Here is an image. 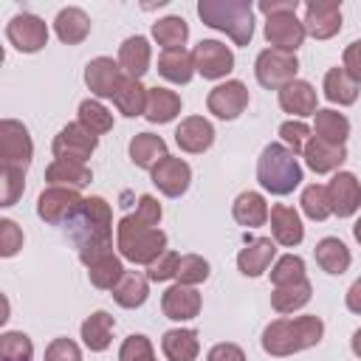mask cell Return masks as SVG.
Masks as SVG:
<instances>
[{"mask_svg": "<svg viewBox=\"0 0 361 361\" xmlns=\"http://www.w3.org/2000/svg\"><path fill=\"white\" fill-rule=\"evenodd\" d=\"M341 68L361 85V39H355V42H350L347 48H344V59H341Z\"/></svg>", "mask_w": 361, "mask_h": 361, "instance_id": "db71d44e", "label": "cell"}, {"mask_svg": "<svg viewBox=\"0 0 361 361\" xmlns=\"http://www.w3.org/2000/svg\"><path fill=\"white\" fill-rule=\"evenodd\" d=\"M124 265L116 254H104L102 259H96L93 265H87V276H90V285L99 288V290H113L121 276H124Z\"/></svg>", "mask_w": 361, "mask_h": 361, "instance_id": "ab89813d", "label": "cell"}, {"mask_svg": "<svg viewBox=\"0 0 361 361\" xmlns=\"http://www.w3.org/2000/svg\"><path fill=\"white\" fill-rule=\"evenodd\" d=\"M149 59H152V51H149V39L135 34V37H127L121 45H118V65H121V73L130 76V79H138L149 71Z\"/></svg>", "mask_w": 361, "mask_h": 361, "instance_id": "cb8c5ba5", "label": "cell"}, {"mask_svg": "<svg viewBox=\"0 0 361 361\" xmlns=\"http://www.w3.org/2000/svg\"><path fill=\"white\" fill-rule=\"evenodd\" d=\"M31 158H34V141H31L25 124L17 118H3L0 121V161H3V166L28 169Z\"/></svg>", "mask_w": 361, "mask_h": 361, "instance_id": "52a82bcc", "label": "cell"}, {"mask_svg": "<svg viewBox=\"0 0 361 361\" xmlns=\"http://www.w3.org/2000/svg\"><path fill=\"white\" fill-rule=\"evenodd\" d=\"M54 31H56V37H59L65 45H79V42H85L87 34H90V17H87L79 6H68V8H62V11L56 14Z\"/></svg>", "mask_w": 361, "mask_h": 361, "instance_id": "83f0119b", "label": "cell"}, {"mask_svg": "<svg viewBox=\"0 0 361 361\" xmlns=\"http://www.w3.org/2000/svg\"><path fill=\"white\" fill-rule=\"evenodd\" d=\"M6 37L8 42L20 51V54H37L48 45V25L45 20H39L37 14H14L6 25Z\"/></svg>", "mask_w": 361, "mask_h": 361, "instance_id": "9c48e42d", "label": "cell"}, {"mask_svg": "<svg viewBox=\"0 0 361 361\" xmlns=\"http://www.w3.org/2000/svg\"><path fill=\"white\" fill-rule=\"evenodd\" d=\"M161 203L152 197V195H141L138 197V206H135V217L141 220V223H147V226H158L161 223Z\"/></svg>", "mask_w": 361, "mask_h": 361, "instance_id": "f5cc1de1", "label": "cell"}, {"mask_svg": "<svg viewBox=\"0 0 361 361\" xmlns=\"http://www.w3.org/2000/svg\"><path fill=\"white\" fill-rule=\"evenodd\" d=\"M147 296H149V279L144 274H138V271H127L121 276V282L113 288V299L127 310L141 307L147 302Z\"/></svg>", "mask_w": 361, "mask_h": 361, "instance_id": "d590c367", "label": "cell"}, {"mask_svg": "<svg viewBox=\"0 0 361 361\" xmlns=\"http://www.w3.org/2000/svg\"><path fill=\"white\" fill-rule=\"evenodd\" d=\"M79 124L99 138L113 130V113L99 99H85V102H79Z\"/></svg>", "mask_w": 361, "mask_h": 361, "instance_id": "60d3db41", "label": "cell"}, {"mask_svg": "<svg viewBox=\"0 0 361 361\" xmlns=\"http://www.w3.org/2000/svg\"><path fill=\"white\" fill-rule=\"evenodd\" d=\"M113 104L121 116L127 118H135V116H144L147 110V87L138 82V79H130L124 76V82L118 85L116 96H113Z\"/></svg>", "mask_w": 361, "mask_h": 361, "instance_id": "e575fe53", "label": "cell"}, {"mask_svg": "<svg viewBox=\"0 0 361 361\" xmlns=\"http://www.w3.org/2000/svg\"><path fill=\"white\" fill-rule=\"evenodd\" d=\"M116 248L127 262L149 265L166 251V234L158 226H147L135 214H127L116 226Z\"/></svg>", "mask_w": 361, "mask_h": 361, "instance_id": "3957f363", "label": "cell"}, {"mask_svg": "<svg viewBox=\"0 0 361 361\" xmlns=\"http://www.w3.org/2000/svg\"><path fill=\"white\" fill-rule=\"evenodd\" d=\"M299 203H302V212H305L310 220H316V223H322V220H327V217L333 214L330 200H327V186H322V183L305 186Z\"/></svg>", "mask_w": 361, "mask_h": 361, "instance_id": "b9f144b4", "label": "cell"}, {"mask_svg": "<svg viewBox=\"0 0 361 361\" xmlns=\"http://www.w3.org/2000/svg\"><path fill=\"white\" fill-rule=\"evenodd\" d=\"M350 347H353V353L361 358V327L353 333V338H350Z\"/></svg>", "mask_w": 361, "mask_h": 361, "instance_id": "680465c9", "label": "cell"}, {"mask_svg": "<svg viewBox=\"0 0 361 361\" xmlns=\"http://www.w3.org/2000/svg\"><path fill=\"white\" fill-rule=\"evenodd\" d=\"M152 183L158 186L161 195L166 197H180L189 183H192V166L183 161V158H175V155H166L155 169H152Z\"/></svg>", "mask_w": 361, "mask_h": 361, "instance_id": "e0dca14e", "label": "cell"}, {"mask_svg": "<svg viewBox=\"0 0 361 361\" xmlns=\"http://www.w3.org/2000/svg\"><path fill=\"white\" fill-rule=\"evenodd\" d=\"M42 361H82V350L73 338H54L45 347Z\"/></svg>", "mask_w": 361, "mask_h": 361, "instance_id": "816d5d0a", "label": "cell"}, {"mask_svg": "<svg viewBox=\"0 0 361 361\" xmlns=\"http://www.w3.org/2000/svg\"><path fill=\"white\" fill-rule=\"evenodd\" d=\"M313 135L322 138V141H330V144H344L347 135H350V118L333 107H324V110H316L313 116Z\"/></svg>", "mask_w": 361, "mask_h": 361, "instance_id": "d6a6232c", "label": "cell"}, {"mask_svg": "<svg viewBox=\"0 0 361 361\" xmlns=\"http://www.w3.org/2000/svg\"><path fill=\"white\" fill-rule=\"evenodd\" d=\"M68 231L79 248V259L87 265H93L96 259H102L104 254H113V212L110 203L99 195L85 197L79 212L71 217Z\"/></svg>", "mask_w": 361, "mask_h": 361, "instance_id": "6da1fadb", "label": "cell"}, {"mask_svg": "<svg viewBox=\"0 0 361 361\" xmlns=\"http://www.w3.org/2000/svg\"><path fill=\"white\" fill-rule=\"evenodd\" d=\"M302 279H307V276H305V259L296 257V254H285V257H279V259L271 265V282H274V288L296 285V282H302Z\"/></svg>", "mask_w": 361, "mask_h": 361, "instance_id": "ee69618b", "label": "cell"}, {"mask_svg": "<svg viewBox=\"0 0 361 361\" xmlns=\"http://www.w3.org/2000/svg\"><path fill=\"white\" fill-rule=\"evenodd\" d=\"M302 158L316 175H327V172H336L347 161V147L344 144H330V141H322V138L310 135V141L305 144Z\"/></svg>", "mask_w": 361, "mask_h": 361, "instance_id": "44dd1931", "label": "cell"}, {"mask_svg": "<svg viewBox=\"0 0 361 361\" xmlns=\"http://www.w3.org/2000/svg\"><path fill=\"white\" fill-rule=\"evenodd\" d=\"M197 17L209 28L231 37L234 45H248L254 37V8L248 0H200Z\"/></svg>", "mask_w": 361, "mask_h": 361, "instance_id": "277c9868", "label": "cell"}, {"mask_svg": "<svg viewBox=\"0 0 361 361\" xmlns=\"http://www.w3.org/2000/svg\"><path fill=\"white\" fill-rule=\"evenodd\" d=\"M305 37H307V31H305V23L296 17V11H282V14L265 17V39L271 42V48L296 54V48L305 42Z\"/></svg>", "mask_w": 361, "mask_h": 361, "instance_id": "7c38bea8", "label": "cell"}, {"mask_svg": "<svg viewBox=\"0 0 361 361\" xmlns=\"http://www.w3.org/2000/svg\"><path fill=\"white\" fill-rule=\"evenodd\" d=\"M178 262H180V254L166 248L155 262H149V265H147V279H152V282L175 279V276H178Z\"/></svg>", "mask_w": 361, "mask_h": 361, "instance_id": "681fc988", "label": "cell"}, {"mask_svg": "<svg viewBox=\"0 0 361 361\" xmlns=\"http://www.w3.org/2000/svg\"><path fill=\"white\" fill-rule=\"evenodd\" d=\"M231 214H234V220H237L240 226H245V228H259V226H265V220L271 217V209H268V203H265V197H262L259 192L248 189V192H240V195L234 197Z\"/></svg>", "mask_w": 361, "mask_h": 361, "instance_id": "484cf974", "label": "cell"}, {"mask_svg": "<svg viewBox=\"0 0 361 361\" xmlns=\"http://www.w3.org/2000/svg\"><path fill=\"white\" fill-rule=\"evenodd\" d=\"M271 234H274V243H279L285 248L299 245L305 240V226H302L299 212L285 203L271 206Z\"/></svg>", "mask_w": 361, "mask_h": 361, "instance_id": "7402d4cb", "label": "cell"}, {"mask_svg": "<svg viewBox=\"0 0 361 361\" xmlns=\"http://www.w3.org/2000/svg\"><path fill=\"white\" fill-rule=\"evenodd\" d=\"M118 361H158V358H155V350H152L149 338L141 336V333H133V336H127L121 341Z\"/></svg>", "mask_w": 361, "mask_h": 361, "instance_id": "c3c4849f", "label": "cell"}, {"mask_svg": "<svg viewBox=\"0 0 361 361\" xmlns=\"http://www.w3.org/2000/svg\"><path fill=\"white\" fill-rule=\"evenodd\" d=\"M48 186H68V189H82L93 180L87 164L82 161H68V158H54L45 169Z\"/></svg>", "mask_w": 361, "mask_h": 361, "instance_id": "d4e9b609", "label": "cell"}, {"mask_svg": "<svg viewBox=\"0 0 361 361\" xmlns=\"http://www.w3.org/2000/svg\"><path fill=\"white\" fill-rule=\"evenodd\" d=\"M299 73V59L296 54L288 51H276V48H265L257 54L254 62V76L262 87L268 90H282L285 85H290Z\"/></svg>", "mask_w": 361, "mask_h": 361, "instance_id": "8992f818", "label": "cell"}, {"mask_svg": "<svg viewBox=\"0 0 361 361\" xmlns=\"http://www.w3.org/2000/svg\"><path fill=\"white\" fill-rule=\"evenodd\" d=\"M276 257V243L271 237H254L248 240L237 254V268L243 276H262Z\"/></svg>", "mask_w": 361, "mask_h": 361, "instance_id": "ffe728a7", "label": "cell"}, {"mask_svg": "<svg viewBox=\"0 0 361 361\" xmlns=\"http://www.w3.org/2000/svg\"><path fill=\"white\" fill-rule=\"evenodd\" d=\"M310 127L302 121V118H288V121H282L279 124V138H282V144L293 152V155H302L305 152V144L310 141Z\"/></svg>", "mask_w": 361, "mask_h": 361, "instance_id": "7dc6e473", "label": "cell"}, {"mask_svg": "<svg viewBox=\"0 0 361 361\" xmlns=\"http://www.w3.org/2000/svg\"><path fill=\"white\" fill-rule=\"evenodd\" d=\"M121 82H124V73L118 59L113 56H96L85 65V85L96 99H113Z\"/></svg>", "mask_w": 361, "mask_h": 361, "instance_id": "9a60e30c", "label": "cell"}, {"mask_svg": "<svg viewBox=\"0 0 361 361\" xmlns=\"http://www.w3.org/2000/svg\"><path fill=\"white\" fill-rule=\"evenodd\" d=\"M344 302H347V310H350V313H358V316H361V276L350 285Z\"/></svg>", "mask_w": 361, "mask_h": 361, "instance_id": "6f0895ef", "label": "cell"}, {"mask_svg": "<svg viewBox=\"0 0 361 361\" xmlns=\"http://www.w3.org/2000/svg\"><path fill=\"white\" fill-rule=\"evenodd\" d=\"M324 99L333 104H353L358 99V82L344 68H330L324 73Z\"/></svg>", "mask_w": 361, "mask_h": 361, "instance_id": "8d00e7d4", "label": "cell"}, {"mask_svg": "<svg viewBox=\"0 0 361 361\" xmlns=\"http://www.w3.org/2000/svg\"><path fill=\"white\" fill-rule=\"evenodd\" d=\"M302 23L313 39H330L341 31V3L338 0H310L305 6Z\"/></svg>", "mask_w": 361, "mask_h": 361, "instance_id": "5bb4252c", "label": "cell"}, {"mask_svg": "<svg viewBox=\"0 0 361 361\" xmlns=\"http://www.w3.org/2000/svg\"><path fill=\"white\" fill-rule=\"evenodd\" d=\"M82 195L79 189H68V186H48L42 189V195L37 197V214L51 223V226H59V223H71V217L79 212L82 206Z\"/></svg>", "mask_w": 361, "mask_h": 361, "instance_id": "ba28073f", "label": "cell"}, {"mask_svg": "<svg viewBox=\"0 0 361 361\" xmlns=\"http://www.w3.org/2000/svg\"><path fill=\"white\" fill-rule=\"evenodd\" d=\"M175 144L189 152V155H200L214 144V127L209 118L203 116H186L178 127H175Z\"/></svg>", "mask_w": 361, "mask_h": 361, "instance_id": "d6986e66", "label": "cell"}, {"mask_svg": "<svg viewBox=\"0 0 361 361\" xmlns=\"http://www.w3.org/2000/svg\"><path fill=\"white\" fill-rule=\"evenodd\" d=\"M200 305H203V299H200L197 288L180 285V282L169 285L164 290V296H161V310L172 322H189V319H195L200 313Z\"/></svg>", "mask_w": 361, "mask_h": 361, "instance_id": "ac0fdd59", "label": "cell"}, {"mask_svg": "<svg viewBox=\"0 0 361 361\" xmlns=\"http://www.w3.org/2000/svg\"><path fill=\"white\" fill-rule=\"evenodd\" d=\"M324 322L319 316H296V319H274L262 330V350L274 358H285L302 350H310L322 341Z\"/></svg>", "mask_w": 361, "mask_h": 361, "instance_id": "7a4b0ae2", "label": "cell"}, {"mask_svg": "<svg viewBox=\"0 0 361 361\" xmlns=\"http://www.w3.org/2000/svg\"><path fill=\"white\" fill-rule=\"evenodd\" d=\"M180 113V96L169 87H147V110L144 118L152 124H169Z\"/></svg>", "mask_w": 361, "mask_h": 361, "instance_id": "f1b7e54d", "label": "cell"}, {"mask_svg": "<svg viewBox=\"0 0 361 361\" xmlns=\"http://www.w3.org/2000/svg\"><path fill=\"white\" fill-rule=\"evenodd\" d=\"M206 107H209L212 116H217L223 121H234L248 107V87L240 79H226V82H220L217 87L209 90Z\"/></svg>", "mask_w": 361, "mask_h": 361, "instance_id": "8fae6325", "label": "cell"}, {"mask_svg": "<svg viewBox=\"0 0 361 361\" xmlns=\"http://www.w3.org/2000/svg\"><path fill=\"white\" fill-rule=\"evenodd\" d=\"M180 285H200L209 279V262L200 257V254H180V262H178V276H175Z\"/></svg>", "mask_w": 361, "mask_h": 361, "instance_id": "bcb514c9", "label": "cell"}, {"mask_svg": "<svg viewBox=\"0 0 361 361\" xmlns=\"http://www.w3.org/2000/svg\"><path fill=\"white\" fill-rule=\"evenodd\" d=\"M152 37L164 51H178L189 39V25L183 17L169 14V17H161L158 23H152Z\"/></svg>", "mask_w": 361, "mask_h": 361, "instance_id": "74e56055", "label": "cell"}, {"mask_svg": "<svg viewBox=\"0 0 361 361\" xmlns=\"http://www.w3.org/2000/svg\"><path fill=\"white\" fill-rule=\"evenodd\" d=\"M327 200L336 217H353L361 209V183L353 172H336L327 183Z\"/></svg>", "mask_w": 361, "mask_h": 361, "instance_id": "2e32d148", "label": "cell"}, {"mask_svg": "<svg viewBox=\"0 0 361 361\" xmlns=\"http://www.w3.org/2000/svg\"><path fill=\"white\" fill-rule=\"evenodd\" d=\"M23 192H25V169L0 166V206L3 209L14 206Z\"/></svg>", "mask_w": 361, "mask_h": 361, "instance_id": "f6af8a7d", "label": "cell"}, {"mask_svg": "<svg viewBox=\"0 0 361 361\" xmlns=\"http://www.w3.org/2000/svg\"><path fill=\"white\" fill-rule=\"evenodd\" d=\"M158 73L172 85H186L197 71L192 54L186 48H178V51H164L158 56Z\"/></svg>", "mask_w": 361, "mask_h": 361, "instance_id": "1f68e13d", "label": "cell"}, {"mask_svg": "<svg viewBox=\"0 0 361 361\" xmlns=\"http://www.w3.org/2000/svg\"><path fill=\"white\" fill-rule=\"evenodd\" d=\"M279 107L296 118H305V116H316L319 110V96L313 90L310 82L305 79H293L290 85H285L279 90Z\"/></svg>", "mask_w": 361, "mask_h": 361, "instance_id": "603a6c76", "label": "cell"}, {"mask_svg": "<svg viewBox=\"0 0 361 361\" xmlns=\"http://www.w3.org/2000/svg\"><path fill=\"white\" fill-rule=\"evenodd\" d=\"M353 237L361 243V217H358V220H355V226H353Z\"/></svg>", "mask_w": 361, "mask_h": 361, "instance_id": "91938a15", "label": "cell"}, {"mask_svg": "<svg viewBox=\"0 0 361 361\" xmlns=\"http://www.w3.org/2000/svg\"><path fill=\"white\" fill-rule=\"evenodd\" d=\"M0 361H34V344L20 330H6L0 336Z\"/></svg>", "mask_w": 361, "mask_h": 361, "instance_id": "7bdbcfd3", "label": "cell"}, {"mask_svg": "<svg viewBox=\"0 0 361 361\" xmlns=\"http://www.w3.org/2000/svg\"><path fill=\"white\" fill-rule=\"evenodd\" d=\"M313 296V285L307 279L296 282V285H282V288H274L271 290V307L276 313H293V310H302Z\"/></svg>", "mask_w": 361, "mask_h": 361, "instance_id": "f35d334b", "label": "cell"}, {"mask_svg": "<svg viewBox=\"0 0 361 361\" xmlns=\"http://www.w3.org/2000/svg\"><path fill=\"white\" fill-rule=\"evenodd\" d=\"M296 8H299V0H259V11L265 17L282 14V11H296Z\"/></svg>", "mask_w": 361, "mask_h": 361, "instance_id": "9f6ffc18", "label": "cell"}, {"mask_svg": "<svg viewBox=\"0 0 361 361\" xmlns=\"http://www.w3.org/2000/svg\"><path fill=\"white\" fill-rule=\"evenodd\" d=\"M206 361H245V353H243V347H237L231 341H220L209 350Z\"/></svg>", "mask_w": 361, "mask_h": 361, "instance_id": "11a10c76", "label": "cell"}, {"mask_svg": "<svg viewBox=\"0 0 361 361\" xmlns=\"http://www.w3.org/2000/svg\"><path fill=\"white\" fill-rule=\"evenodd\" d=\"M113 327H116V319H113L107 310L90 313V316L82 322V327H79L85 347H87L90 353H104V350L110 347V341H113Z\"/></svg>", "mask_w": 361, "mask_h": 361, "instance_id": "4316f807", "label": "cell"}, {"mask_svg": "<svg viewBox=\"0 0 361 361\" xmlns=\"http://www.w3.org/2000/svg\"><path fill=\"white\" fill-rule=\"evenodd\" d=\"M316 262H319L322 271H327L333 276H341L350 268L353 257H350V248L338 237H324V240L316 243Z\"/></svg>", "mask_w": 361, "mask_h": 361, "instance_id": "836d02e7", "label": "cell"}, {"mask_svg": "<svg viewBox=\"0 0 361 361\" xmlns=\"http://www.w3.org/2000/svg\"><path fill=\"white\" fill-rule=\"evenodd\" d=\"M161 350H164L166 361H195L197 353H200V341H197V333L195 330L175 327V330H166L164 333Z\"/></svg>", "mask_w": 361, "mask_h": 361, "instance_id": "4dcf8cb0", "label": "cell"}, {"mask_svg": "<svg viewBox=\"0 0 361 361\" xmlns=\"http://www.w3.org/2000/svg\"><path fill=\"white\" fill-rule=\"evenodd\" d=\"M96 147H99V138H96L93 133H87L79 121L65 124V127L56 133L54 144H51V149H54V155H56V158L82 161V164L96 152Z\"/></svg>", "mask_w": 361, "mask_h": 361, "instance_id": "4fadbf2b", "label": "cell"}, {"mask_svg": "<svg viewBox=\"0 0 361 361\" xmlns=\"http://www.w3.org/2000/svg\"><path fill=\"white\" fill-rule=\"evenodd\" d=\"M20 248H23V228L14 220L3 217L0 220V257H14Z\"/></svg>", "mask_w": 361, "mask_h": 361, "instance_id": "f907efd6", "label": "cell"}, {"mask_svg": "<svg viewBox=\"0 0 361 361\" xmlns=\"http://www.w3.org/2000/svg\"><path fill=\"white\" fill-rule=\"evenodd\" d=\"M257 180L271 195H279V197L282 195H290L302 183V164H299V158L282 141H271L259 152Z\"/></svg>", "mask_w": 361, "mask_h": 361, "instance_id": "5b68a950", "label": "cell"}, {"mask_svg": "<svg viewBox=\"0 0 361 361\" xmlns=\"http://www.w3.org/2000/svg\"><path fill=\"white\" fill-rule=\"evenodd\" d=\"M195 71L203 79H226L234 71V54L220 39H200L192 51Z\"/></svg>", "mask_w": 361, "mask_h": 361, "instance_id": "30bf717a", "label": "cell"}, {"mask_svg": "<svg viewBox=\"0 0 361 361\" xmlns=\"http://www.w3.org/2000/svg\"><path fill=\"white\" fill-rule=\"evenodd\" d=\"M164 158H166V141L161 135H152V133L133 135V141H130V161L138 169H149L152 172Z\"/></svg>", "mask_w": 361, "mask_h": 361, "instance_id": "f546056e", "label": "cell"}]
</instances>
